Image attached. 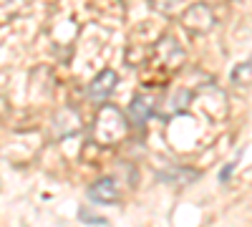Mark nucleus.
Listing matches in <instances>:
<instances>
[{
  "label": "nucleus",
  "instance_id": "5",
  "mask_svg": "<svg viewBox=\"0 0 252 227\" xmlns=\"http://www.w3.org/2000/svg\"><path fill=\"white\" fill-rule=\"evenodd\" d=\"M235 169V164H227V167L222 169V174H220V182H227L229 179V172H232Z\"/></svg>",
  "mask_w": 252,
  "mask_h": 227
},
{
  "label": "nucleus",
  "instance_id": "3",
  "mask_svg": "<svg viewBox=\"0 0 252 227\" xmlns=\"http://www.w3.org/2000/svg\"><path fill=\"white\" fill-rule=\"evenodd\" d=\"M129 114H131V121L134 124H144L146 119L152 116V104L146 106V98L144 96H136L131 101V106H129Z\"/></svg>",
  "mask_w": 252,
  "mask_h": 227
},
{
  "label": "nucleus",
  "instance_id": "2",
  "mask_svg": "<svg viewBox=\"0 0 252 227\" xmlns=\"http://www.w3.org/2000/svg\"><path fill=\"white\" fill-rule=\"evenodd\" d=\"M114 86H116V73L114 71H103V73H98L94 78V84L89 86V96L91 98H106Z\"/></svg>",
  "mask_w": 252,
  "mask_h": 227
},
{
  "label": "nucleus",
  "instance_id": "1",
  "mask_svg": "<svg viewBox=\"0 0 252 227\" xmlns=\"http://www.w3.org/2000/svg\"><path fill=\"white\" fill-rule=\"evenodd\" d=\"M89 197H91L94 202H101V204H111V202L116 199V182H114L111 177L98 179L96 184H91Z\"/></svg>",
  "mask_w": 252,
  "mask_h": 227
},
{
  "label": "nucleus",
  "instance_id": "4",
  "mask_svg": "<svg viewBox=\"0 0 252 227\" xmlns=\"http://www.w3.org/2000/svg\"><path fill=\"white\" fill-rule=\"evenodd\" d=\"M78 217H81L83 222H94V225H106V220H101V217H89V212H86V210H81V212H78Z\"/></svg>",
  "mask_w": 252,
  "mask_h": 227
}]
</instances>
